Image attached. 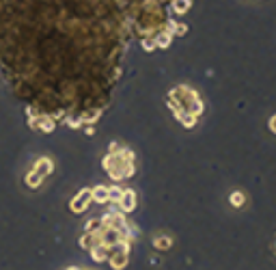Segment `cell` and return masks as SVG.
<instances>
[{"mask_svg":"<svg viewBox=\"0 0 276 270\" xmlns=\"http://www.w3.org/2000/svg\"><path fill=\"white\" fill-rule=\"evenodd\" d=\"M190 4H192V0H175L173 7H175V11H177V13H185Z\"/></svg>","mask_w":276,"mask_h":270,"instance_id":"obj_6","label":"cell"},{"mask_svg":"<svg viewBox=\"0 0 276 270\" xmlns=\"http://www.w3.org/2000/svg\"><path fill=\"white\" fill-rule=\"evenodd\" d=\"M50 169H52V162H50V160H39L37 162V167H35V173L37 175H48L50 173Z\"/></svg>","mask_w":276,"mask_h":270,"instance_id":"obj_4","label":"cell"},{"mask_svg":"<svg viewBox=\"0 0 276 270\" xmlns=\"http://www.w3.org/2000/svg\"><path fill=\"white\" fill-rule=\"evenodd\" d=\"M91 197L95 199V201H99V203L108 201V188H104V186H97V188H95V191H91Z\"/></svg>","mask_w":276,"mask_h":270,"instance_id":"obj_3","label":"cell"},{"mask_svg":"<svg viewBox=\"0 0 276 270\" xmlns=\"http://www.w3.org/2000/svg\"><path fill=\"white\" fill-rule=\"evenodd\" d=\"M270 130H272V132L276 134V115H274L272 119H270Z\"/></svg>","mask_w":276,"mask_h":270,"instance_id":"obj_10","label":"cell"},{"mask_svg":"<svg viewBox=\"0 0 276 270\" xmlns=\"http://www.w3.org/2000/svg\"><path fill=\"white\" fill-rule=\"evenodd\" d=\"M143 46H145V50H153L155 48V39H145Z\"/></svg>","mask_w":276,"mask_h":270,"instance_id":"obj_9","label":"cell"},{"mask_svg":"<svg viewBox=\"0 0 276 270\" xmlns=\"http://www.w3.org/2000/svg\"><path fill=\"white\" fill-rule=\"evenodd\" d=\"M231 203H233V206H242V203H244V194L242 193H235L233 197H231Z\"/></svg>","mask_w":276,"mask_h":270,"instance_id":"obj_8","label":"cell"},{"mask_svg":"<svg viewBox=\"0 0 276 270\" xmlns=\"http://www.w3.org/2000/svg\"><path fill=\"white\" fill-rule=\"evenodd\" d=\"M155 247L158 249H168L170 247V238H155Z\"/></svg>","mask_w":276,"mask_h":270,"instance_id":"obj_7","label":"cell"},{"mask_svg":"<svg viewBox=\"0 0 276 270\" xmlns=\"http://www.w3.org/2000/svg\"><path fill=\"white\" fill-rule=\"evenodd\" d=\"M170 39H173V35H170V33H162V35H158V37H155V46L166 48L168 43H170Z\"/></svg>","mask_w":276,"mask_h":270,"instance_id":"obj_5","label":"cell"},{"mask_svg":"<svg viewBox=\"0 0 276 270\" xmlns=\"http://www.w3.org/2000/svg\"><path fill=\"white\" fill-rule=\"evenodd\" d=\"M91 199H93V197H91V191H82V193H80L78 197L72 201V210H74V212H82V210L89 206V201H91Z\"/></svg>","mask_w":276,"mask_h":270,"instance_id":"obj_1","label":"cell"},{"mask_svg":"<svg viewBox=\"0 0 276 270\" xmlns=\"http://www.w3.org/2000/svg\"><path fill=\"white\" fill-rule=\"evenodd\" d=\"M119 206L123 208V212H132L134 206H136V194H134V191H123L121 199H119Z\"/></svg>","mask_w":276,"mask_h":270,"instance_id":"obj_2","label":"cell"}]
</instances>
